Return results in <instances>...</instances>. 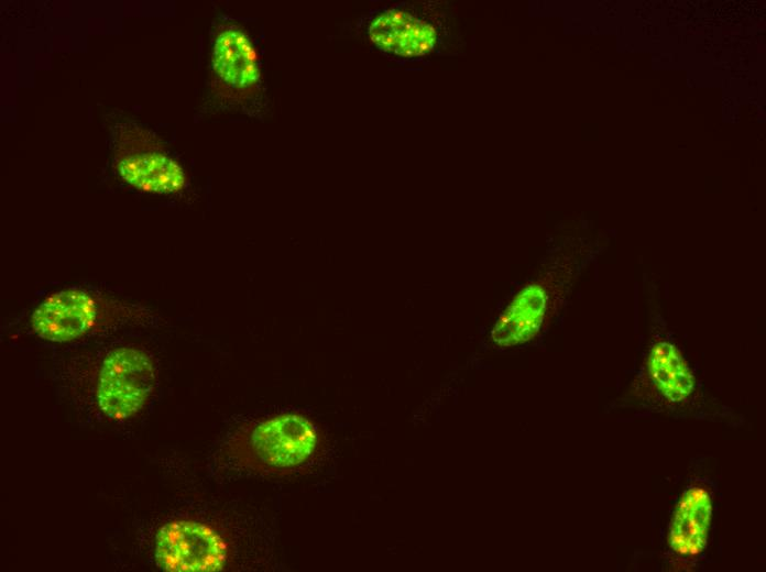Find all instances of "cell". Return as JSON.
<instances>
[{
  "label": "cell",
  "instance_id": "obj_1",
  "mask_svg": "<svg viewBox=\"0 0 766 572\" xmlns=\"http://www.w3.org/2000/svg\"><path fill=\"white\" fill-rule=\"evenodd\" d=\"M324 448L318 426L299 413L244 424L228 440L227 454L241 468L285 475L310 464Z\"/></svg>",
  "mask_w": 766,
  "mask_h": 572
},
{
  "label": "cell",
  "instance_id": "obj_3",
  "mask_svg": "<svg viewBox=\"0 0 766 572\" xmlns=\"http://www.w3.org/2000/svg\"><path fill=\"white\" fill-rule=\"evenodd\" d=\"M156 384L153 356L142 348L120 345L107 351L98 364L94 399L107 418L122 421L145 407Z\"/></svg>",
  "mask_w": 766,
  "mask_h": 572
},
{
  "label": "cell",
  "instance_id": "obj_7",
  "mask_svg": "<svg viewBox=\"0 0 766 572\" xmlns=\"http://www.w3.org/2000/svg\"><path fill=\"white\" fill-rule=\"evenodd\" d=\"M368 35L376 47L401 57L425 56L438 41L433 23L400 9L385 10L374 18Z\"/></svg>",
  "mask_w": 766,
  "mask_h": 572
},
{
  "label": "cell",
  "instance_id": "obj_9",
  "mask_svg": "<svg viewBox=\"0 0 766 572\" xmlns=\"http://www.w3.org/2000/svg\"><path fill=\"white\" fill-rule=\"evenodd\" d=\"M644 375L649 387L664 402L672 405L691 399L697 380L681 351L667 339L655 340L644 363Z\"/></svg>",
  "mask_w": 766,
  "mask_h": 572
},
{
  "label": "cell",
  "instance_id": "obj_8",
  "mask_svg": "<svg viewBox=\"0 0 766 572\" xmlns=\"http://www.w3.org/2000/svg\"><path fill=\"white\" fill-rule=\"evenodd\" d=\"M116 167L124 182L146 193H179L187 180L180 165L154 145H128L117 154Z\"/></svg>",
  "mask_w": 766,
  "mask_h": 572
},
{
  "label": "cell",
  "instance_id": "obj_4",
  "mask_svg": "<svg viewBox=\"0 0 766 572\" xmlns=\"http://www.w3.org/2000/svg\"><path fill=\"white\" fill-rule=\"evenodd\" d=\"M572 270L547 268L523 285L494 324L491 332L493 343L508 348L534 339L561 304Z\"/></svg>",
  "mask_w": 766,
  "mask_h": 572
},
{
  "label": "cell",
  "instance_id": "obj_10",
  "mask_svg": "<svg viewBox=\"0 0 766 572\" xmlns=\"http://www.w3.org/2000/svg\"><path fill=\"white\" fill-rule=\"evenodd\" d=\"M712 517V501L700 486L688 488L681 496L669 525L668 543L681 557H696L705 546Z\"/></svg>",
  "mask_w": 766,
  "mask_h": 572
},
{
  "label": "cell",
  "instance_id": "obj_5",
  "mask_svg": "<svg viewBox=\"0 0 766 572\" xmlns=\"http://www.w3.org/2000/svg\"><path fill=\"white\" fill-rule=\"evenodd\" d=\"M228 559V543L207 522L177 518L162 525L156 534L155 560L164 571H221Z\"/></svg>",
  "mask_w": 766,
  "mask_h": 572
},
{
  "label": "cell",
  "instance_id": "obj_6",
  "mask_svg": "<svg viewBox=\"0 0 766 572\" xmlns=\"http://www.w3.org/2000/svg\"><path fill=\"white\" fill-rule=\"evenodd\" d=\"M212 72L230 95L251 96L260 82L258 53L249 36L237 26H226L215 40Z\"/></svg>",
  "mask_w": 766,
  "mask_h": 572
},
{
  "label": "cell",
  "instance_id": "obj_2",
  "mask_svg": "<svg viewBox=\"0 0 766 572\" xmlns=\"http://www.w3.org/2000/svg\"><path fill=\"white\" fill-rule=\"evenodd\" d=\"M152 310L100 292L68 287L47 296L34 309L30 324L41 339L72 342L124 326L145 324Z\"/></svg>",
  "mask_w": 766,
  "mask_h": 572
}]
</instances>
